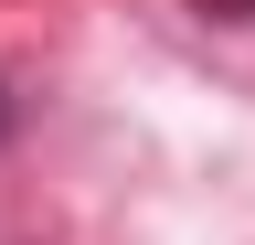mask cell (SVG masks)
I'll return each instance as SVG.
<instances>
[{"label":"cell","instance_id":"6da1fadb","mask_svg":"<svg viewBox=\"0 0 255 245\" xmlns=\"http://www.w3.org/2000/svg\"><path fill=\"white\" fill-rule=\"evenodd\" d=\"M213 21H255V0H213Z\"/></svg>","mask_w":255,"mask_h":245},{"label":"cell","instance_id":"7a4b0ae2","mask_svg":"<svg viewBox=\"0 0 255 245\" xmlns=\"http://www.w3.org/2000/svg\"><path fill=\"white\" fill-rule=\"evenodd\" d=\"M0 139H11V96H0Z\"/></svg>","mask_w":255,"mask_h":245}]
</instances>
